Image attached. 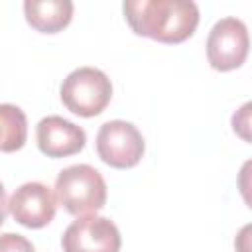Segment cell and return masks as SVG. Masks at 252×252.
Here are the masks:
<instances>
[{
  "instance_id": "1",
  "label": "cell",
  "mask_w": 252,
  "mask_h": 252,
  "mask_svg": "<svg viewBox=\"0 0 252 252\" xmlns=\"http://www.w3.org/2000/svg\"><path fill=\"white\" fill-rule=\"evenodd\" d=\"M122 10L134 33L161 43L185 41L199 24V8L191 0H126Z\"/></svg>"
},
{
  "instance_id": "2",
  "label": "cell",
  "mask_w": 252,
  "mask_h": 252,
  "mask_svg": "<svg viewBox=\"0 0 252 252\" xmlns=\"http://www.w3.org/2000/svg\"><path fill=\"white\" fill-rule=\"evenodd\" d=\"M55 199L75 217L93 215L106 203L104 177L89 163L69 165L61 169L55 179Z\"/></svg>"
},
{
  "instance_id": "3",
  "label": "cell",
  "mask_w": 252,
  "mask_h": 252,
  "mask_svg": "<svg viewBox=\"0 0 252 252\" xmlns=\"http://www.w3.org/2000/svg\"><path fill=\"white\" fill-rule=\"evenodd\" d=\"M61 100L77 116L91 118L100 114L112 98V83L96 67H79L61 83Z\"/></svg>"
},
{
  "instance_id": "4",
  "label": "cell",
  "mask_w": 252,
  "mask_h": 252,
  "mask_svg": "<svg viewBox=\"0 0 252 252\" xmlns=\"http://www.w3.org/2000/svg\"><path fill=\"white\" fill-rule=\"evenodd\" d=\"M146 150L140 130L126 120H108L98 128L96 152L98 158L116 169L138 165Z\"/></svg>"
},
{
  "instance_id": "5",
  "label": "cell",
  "mask_w": 252,
  "mask_h": 252,
  "mask_svg": "<svg viewBox=\"0 0 252 252\" xmlns=\"http://www.w3.org/2000/svg\"><path fill=\"white\" fill-rule=\"evenodd\" d=\"M248 47L250 39L244 22L228 16L211 28L207 37V59L217 71H232L246 61Z\"/></svg>"
},
{
  "instance_id": "6",
  "label": "cell",
  "mask_w": 252,
  "mask_h": 252,
  "mask_svg": "<svg viewBox=\"0 0 252 252\" xmlns=\"http://www.w3.org/2000/svg\"><path fill=\"white\" fill-rule=\"evenodd\" d=\"M122 244L116 224L106 217L85 215L73 220L63 236V252H118Z\"/></svg>"
},
{
  "instance_id": "7",
  "label": "cell",
  "mask_w": 252,
  "mask_h": 252,
  "mask_svg": "<svg viewBox=\"0 0 252 252\" xmlns=\"http://www.w3.org/2000/svg\"><path fill=\"white\" fill-rule=\"evenodd\" d=\"M55 209L57 199L53 191L39 181L20 185L8 201L10 215L26 228H43L53 220Z\"/></svg>"
},
{
  "instance_id": "8",
  "label": "cell",
  "mask_w": 252,
  "mask_h": 252,
  "mask_svg": "<svg viewBox=\"0 0 252 252\" xmlns=\"http://www.w3.org/2000/svg\"><path fill=\"white\" fill-rule=\"evenodd\" d=\"M37 148L47 158H67L85 148L87 134L81 126L63 116H45L35 126Z\"/></svg>"
},
{
  "instance_id": "9",
  "label": "cell",
  "mask_w": 252,
  "mask_h": 252,
  "mask_svg": "<svg viewBox=\"0 0 252 252\" xmlns=\"http://www.w3.org/2000/svg\"><path fill=\"white\" fill-rule=\"evenodd\" d=\"M24 14L28 24L41 33H57L73 18L71 0H26Z\"/></svg>"
},
{
  "instance_id": "10",
  "label": "cell",
  "mask_w": 252,
  "mask_h": 252,
  "mask_svg": "<svg viewBox=\"0 0 252 252\" xmlns=\"http://www.w3.org/2000/svg\"><path fill=\"white\" fill-rule=\"evenodd\" d=\"M28 138V120L20 106L0 104V152H18Z\"/></svg>"
},
{
  "instance_id": "11",
  "label": "cell",
  "mask_w": 252,
  "mask_h": 252,
  "mask_svg": "<svg viewBox=\"0 0 252 252\" xmlns=\"http://www.w3.org/2000/svg\"><path fill=\"white\" fill-rule=\"evenodd\" d=\"M0 252H35L33 244L16 232H4L0 234Z\"/></svg>"
},
{
  "instance_id": "12",
  "label": "cell",
  "mask_w": 252,
  "mask_h": 252,
  "mask_svg": "<svg viewBox=\"0 0 252 252\" xmlns=\"http://www.w3.org/2000/svg\"><path fill=\"white\" fill-rule=\"evenodd\" d=\"M6 215H8V199H6V189L0 183V224L6 220Z\"/></svg>"
}]
</instances>
